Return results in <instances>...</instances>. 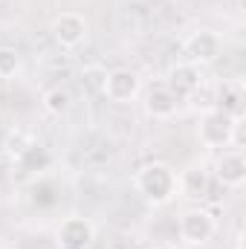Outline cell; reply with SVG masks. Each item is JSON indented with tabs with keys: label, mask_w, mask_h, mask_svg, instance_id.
Segmentation results:
<instances>
[{
	"label": "cell",
	"mask_w": 246,
	"mask_h": 249,
	"mask_svg": "<svg viewBox=\"0 0 246 249\" xmlns=\"http://www.w3.org/2000/svg\"><path fill=\"white\" fill-rule=\"evenodd\" d=\"M133 186L142 194V200L148 206H168L180 197V188H177V171L168 165V162H148L136 171L133 177Z\"/></svg>",
	"instance_id": "1"
},
{
	"label": "cell",
	"mask_w": 246,
	"mask_h": 249,
	"mask_svg": "<svg viewBox=\"0 0 246 249\" xmlns=\"http://www.w3.org/2000/svg\"><path fill=\"white\" fill-rule=\"evenodd\" d=\"M232 127H235L232 113H226L220 107H206L200 113L197 136L206 148H229L232 145Z\"/></svg>",
	"instance_id": "2"
},
{
	"label": "cell",
	"mask_w": 246,
	"mask_h": 249,
	"mask_svg": "<svg viewBox=\"0 0 246 249\" xmlns=\"http://www.w3.org/2000/svg\"><path fill=\"white\" fill-rule=\"evenodd\" d=\"M217 232V217L209 212V209H188L183 217H180V238H183L188 247H203L214 238Z\"/></svg>",
	"instance_id": "3"
},
{
	"label": "cell",
	"mask_w": 246,
	"mask_h": 249,
	"mask_svg": "<svg viewBox=\"0 0 246 249\" xmlns=\"http://www.w3.org/2000/svg\"><path fill=\"white\" fill-rule=\"evenodd\" d=\"M55 44L64 50H75L87 41V32H90V23L81 12H61L53 18V26H50Z\"/></svg>",
	"instance_id": "4"
},
{
	"label": "cell",
	"mask_w": 246,
	"mask_h": 249,
	"mask_svg": "<svg viewBox=\"0 0 246 249\" xmlns=\"http://www.w3.org/2000/svg\"><path fill=\"white\" fill-rule=\"evenodd\" d=\"M139 90H142V78H139L136 70H127V67L110 70V72L105 75V87H102V93H105L110 102H116V105L133 102V99L139 96Z\"/></svg>",
	"instance_id": "5"
},
{
	"label": "cell",
	"mask_w": 246,
	"mask_h": 249,
	"mask_svg": "<svg viewBox=\"0 0 246 249\" xmlns=\"http://www.w3.org/2000/svg\"><path fill=\"white\" fill-rule=\"evenodd\" d=\"M220 50H223V44H220V38H217L211 29H197V32H191L183 44L185 61L197 64V67H206V64L217 61V58H220Z\"/></svg>",
	"instance_id": "6"
},
{
	"label": "cell",
	"mask_w": 246,
	"mask_h": 249,
	"mask_svg": "<svg viewBox=\"0 0 246 249\" xmlns=\"http://www.w3.org/2000/svg\"><path fill=\"white\" fill-rule=\"evenodd\" d=\"M93 241H96V226H93V220L78 217V214L61 220V226H58V244H61L64 249H87Z\"/></svg>",
	"instance_id": "7"
},
{
	"label": "cell",
	"mask_w": 246,
	"mask_h": 249,
	"mask_svg": "<svg viewBox=\"0 0 246 249\" xmlns=\"http://www.w3.org/2000/svg\"><path fill=\"white\" fill-rule=\"evenodd\" d=\"M214 180L223 188H241L246 183V160L244 151L232 148V151H223L214 162Z\"/></svg>",
	"instance_id": "8"
},
{
	"label": "cell",
	"mask_w": 246,
	"mask_h": 249,
	"mask_svg": "<svg viewBox=\"0 0 246 249\" xmlns=\"http://www.w3.org/2000/svg\"><path fill=\"white\" fill-rule=\"evenodd\" d=\"M177 188H180V197L185 200H206L211 188V174L206 171V165L191 162L177 174Z\"/></svg>",
	"instance_id": "9"
},
{
	"label": "cell",
	"mask_w": 246,
	"mask_h": 249,
	"mask_svg": "<svg viewBox=\"0 0 246 249\" xmlns=\"http://www.w3.org/2000/svg\"><path fill=\"white\" fill-rule=\"evenodd\" d=\"M177 99H185V96H194L200 87H203V70L191 61H180L171 67L168 72V84H165Z\"/></svg>",
	"instance_id": "10"
},
{
	"label": "cell",
	"mask_w": 246,
	"mask_h": 249,
	"mask_svg": "<svg viewBox=\"0 0 246 249\" xmlns=\"http://www.w3.org/2000/svg\"><path fill=\"white\" fill-rule=\"evenodd\" d=\"M180 110V99L165 87V84H154L145 93V113L154 119H171Z\"/></svg>",
	"instance_id": "11"
},
{
	"label": "cell",
	"mask_w": 246,
	"mask_h": 249,
	"mask_svg": "<svg viewBox=\"0 0 246 249\" xmlns=\"http://www.w3.org/2000/svg\"><path fill=\"white\" fill-rule=\"evenodd\" d=\"M18 165H20L23 171H29V174H41V171H47V168L53 165V154H50L44 145L29 142L26 148L18 151Z\"/></svg>",
	"instance_id": "12"
},
{
	"label": "cell",
	"mask_w": 246,
	"mask_h": 249,
	"mask_svg": "<svg viewBox=\"0 0 246 249\" xmlns=\"http://www.w3.org/2000/svg\"><path fill=\"white\" fill-rule=\"evenodd\" d=\"M41 105H44V110H47L50 116H64V113H70V107H72V96H70L67 87H50V90L41 96Z\"/></svg>",
	"instance_id": "13"
},
{
	"label": "cell",
	"mask_w": 246,
	"mask_h": 249,
	"mask_svg": "<svg viewBox=\"0 0 246 249\" xmlns=\"http://www.w3.org/2000/svg\"><path fill=\"white\" fill-rule=\"evenodd\" d=\"M241 102H244L241 90H238L235 84H223L220 93H217L214 107H220V110H226V113H232V116H241Z\"/></svg>",
	"instance_id": "14"
},
{
	"label": "cell",
	"mask_w": 246,
	"mask_h": 249,
	"mask_svg": "<svg viewBox=\"0 0 246 249\" xmlns=\"http://www.w3.org/2000/svg\"><path fill=\"white\" fill-rule=\"evenodd\" d=\"M20 72V53L15 47H0V78H15Z\"/></svg>",
	"instance_id": "15"
},
{
	"label": "cell",
	"mask_w": 246,
	"mask_h": 249,
	"mask_svg": "<svg viewBox=\"0 0 246 249\" xmlns=\"http://www.w3.org/2000/svg\"><path fill=\"white\" fill-rule=\"evenodd\" d=\"M105 75H107V70H102V67H87L84 70V78H87V84L93 90H102L105 87Z\"/></svg>",
	"instance_id": "16"
},
{
	"label": "cell",
	"mask_w": 246,
	"mask_h": 249,
	"mask_svg": "<svg viewBox=\"0 0 246 249\" xmlns=\"http://www.w3.org/2000/svg\"><path fill=\"white\" fill-rule=\"evenodd\" d=\"M148 249H159V247H148Z\"/></svg>",
	"instance_id": "17"
},
{
	"label": "cell",
	"mask_w": 246,
	"mask_h": 249,
	"mask_svg": "<svg viewBox=\"0 0 246 249\" xmlns=\"http://www.w3.org/2000/svg\"><path fill=\"white\" fill-rule=\"evenodd\" d=\"M235 249H241V244H238V247H235Z\"/></svg>",
	"instance_id": "18"
}]
</instances>
